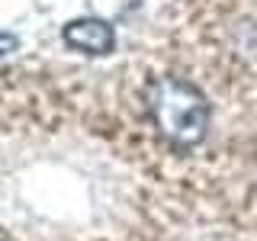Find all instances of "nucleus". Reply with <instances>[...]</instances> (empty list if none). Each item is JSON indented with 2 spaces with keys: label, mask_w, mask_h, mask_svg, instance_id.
Instances as JSON below:
<instances>
[{
  "label": "nucleus",
  "mask_w": 257,
  "mask_h": 241,
  "mask_svg": "<svg viewBox=\"0 0 257 241\" xmlns=\"http://www.w3.org/2000/svg\"><path fill=\"white\" fill-rule=\"evenodd\" d=\"M145 103L155 119V129L174 148H193L206 139L209 103L183 77H158L145 90Z\"/></svg>",
  "instance_id": "obj_1"
},
{
  "label": "nucleus",
  "mask_w": 257,
  "mask_h": 241,
  "mask_svg": "<svg viewBox=\"0 0 257 241\" xmlns=\"http://www.w3.org/2000/svg\"><path fill=\"white\" fill-rule=\"evenodd\" d=\"M16 48V36H10V32H0V55L13 52Z\"/></svg>",
  "instance_id": "obj_3"
},
{
  "label": "nucleus",
  "mask_w": 257,
  "mask_h": 241,
  "mask_svg": "<svg viewBox=\"0 0 257 241\" xmlns=\"http://www.w3.org/2000/svg\"><path fill=\"white\" fill-rule=\"evenodd\" d=\"M64 42L77 52H87V55H109L112 45H116V32L106 20H74L64 26Z\"/></svg>",
  "instance_id": "obj_2"
}]
</instances>
